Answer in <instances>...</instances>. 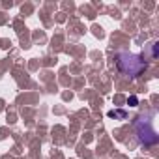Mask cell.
Returning <instances> with one entry per match:
<instances>
[{
  "label": "cell",
  "mask_w": 159,
  "mask_h": 159,
  "mask_svg": "<svg viewBox=\"0 0 159 159\" xmlns=\"http://www.w3.org/2000/svg\"><path fill=\"white\" fill-rule=\"evenodd\" d=\"M118 67L125 73V75H131V77H137L144 67V60L137 54H120L118 56Z\"/></svg>",
  "instance_id": "1"
},
{
  "label": "cell",
  "mask_w": 159,
  "mask_h": 159,
  "mask_svg": "<svg viewBox=\"0 0 159 159\" xmlns=\"http://www.w3.org/2000/svg\"><path fill=\"white\" fill-rule=\"evenodd\" d=\"M127 103H129L131 107H137V103H139V101H137V98H135V96H131V98L127 99Z\"/></svg>",
  "instance_id": "2"
}]
</instances>
